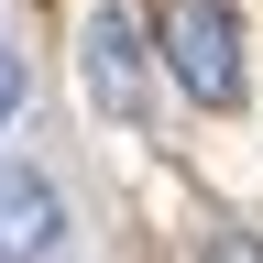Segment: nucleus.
I'll return each instance as SVG.
<instances>
[{
	"label": "nucleus",
	"instance_id": "20e7f679",
	"mask_svg": "<svg viewBox=\"0 0 263 263\" xmlns=\"http://www.w3.org/2000/svg\"><path fill=\"white\" fill-rule=\"evenodd\" d=\"M197 263H263V241H252V230H209V241H197Z\"/></svg>",
	"mask_w": 263,
	"mask_h": 263
},
{
	"label": "nucleus",
	"instance_id": "39448f33",
	"mask_svg": "<svg viewBox=\"0 0 263 263\" xmlns=\"http://www.w3.org/2000/svg\"><path fill=\"white\" fill-rule=\"evenodd\" d=\"M11 110H22V55H0V132H11Z\"/></svg>",
	"mask_w": 263,
	"mask_h": 263
},
{
	"label": "nucleus",
	"instance_id": "f03ea898",
	"mask_svg": "<svg viewBox=\"0 0 263 263\" xmlns=\"http://www.w3.org/2000/svg\"><path fill=\"white\" fill-rule=\"evenodd\" d=\"M77 77H88V99L110 121H143L154 110V44H143V22H132L121 0H99V11L77 22Z\"/></svg>",
	"mask_w": 263,
	"mask_h": 263
},
{
	"label": "nucleus",
	"instance_id": "7ed1b4c3",
	"mask_svg": "<svg viewBox=\"0 0 263 263\" xmlns=\"http://www.w3.org/2000/svg\"><path fill=\"white\" fill-rule=\"evenodd\" d=\"M66 252V186L44 164H0V263H55Z\"/></svg>",
	"mask_w": 263,
	"mask_h": 263
},
{
	"label": "nucleus",
	"instance_id": "f257e3e1",
	"mask_svg": "<svg viewBox=\"0 0 263 263\" xmlns=\"http://www.w3.org/2000/svg\"><path fill=\"white\" fill-rule=\"evenodd\" d=\"M143 44L164 55V77H176L197 110H230V99H241V11H230V0H154Z\"/></svg>",
	"mask_w": 263,
	"mask_h": 263
}]
</instances>
